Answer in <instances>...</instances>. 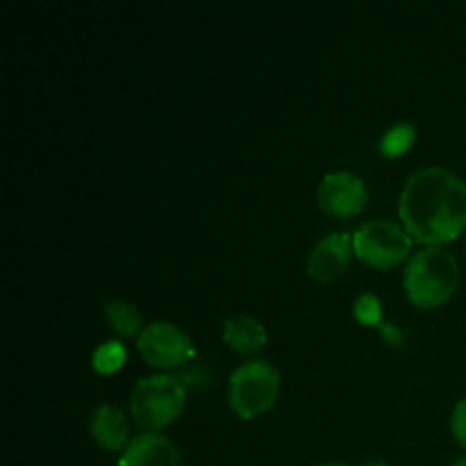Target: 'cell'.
I'll list each match as a JSON object with an SVG mask.
<instances>
[{"mask_svg":"<svg viewBox=\"0 0 466 466\" xmlns=\"http://www.w3.org/2000/svg\"><path fill=\"white\" fill-rule=\"evenodd\" d=\"M403 228L428 246L455 239L466 228V182L444 167H423L405 182L399 198Z\"/></svg>","mask_w":466,"mask_h":466,"instance_id":"cell-1","label":"cell"},{"mask_svg":"<svg viewBox=\"0 0 466 466\" xmlns=\"http://www.w3.org/2000/svg\"><path fill=\"white\" fill-rule=\"evenodd\" d=\"M460 264L444 246H426L410 258L403 285L419 308H437L458 289Z\"/></svg>","mask_w":466,"mask_h":466,"instance_id":"cell-2","label":"cell"},{"mask_svg":"<svg viewBox=\"0 0 466 466\" xmlns=\"http://www.w3.org/2000/svg\"><path fill=\"white\" fill-rule=\"evenodd\" d=\"M185 385L173 373L141 378L130 396L132 419L146 431H159L185 410Z\"/></svg>","mask_w":466,"mask_h":466,"instance_id":"cell-3","label":"cell"},{"mask_svg":"<svg viewBox=\"0 0 466 466\" xmlns=\"http://www.w3.org/2000/svg\"><path fill=\"white\" fill-rule=\"evenodd\" d=\"M280 371L267 360H248L230 376V405L241 419H255L267 412L278 399Z\"/></svg>","mask_w":466,"mask_h":466,"instance_id":"cell-4","label":"cell"},{"mask_svg":"<svg viewBox=\"0 0 466 466\" xmlns=\"http://www.w3.org/2000/svg\"><path fill=\"white\" fill-rule=\"evenodd\" d=\"M412 248V235L400 223L373 218L353 235V253L376 268H391L403 262Z\"/></svg>","mask_w":466,"mask_h":466,"instance_id":"cell-5","label":"cell"},{"mask_svg":"<svg viewBox=\"0 0 466 466\" xmlns=\"http://www.w3.org/2000/svg\"><path fill=\"white\" fill-rule=\"evenodd\" d=\"M137 349H139L141 358L150 364V367L171 369L177 364H185L196 355L194 344L182 332L176 323L171 321H153L139 332L137 339Z\"/></svg>","mask_w":466,"mask_h":466,"instance_id":"cell-6","label":"cell"},{"mask_svg":"<svg viewBox=\"0 0 466 466\" xmlns=\"http://www.w3.org/2000/svg\"><path fill=\"white\" fill-rule=\"evenodd\" d=\"M367 203V187L350 171H332L319 185V205L337 218L355 217Z\"/></svg>","mask_w":466,"mask_h":466,"instance_id":"cell-7","label":"cell"},{"mask_svg":"<svg viewBox=\"0 0 466 466\" xmlns=\"http://www.w3.org/2000/svg\"><path fill=\"white\" fill-rule=\"evenodd\" d=\"M353 239L346 232L323 237L308 255V273L319 282H330L349 267Z\"/></svg>","mask_w":466,"mask_h":466,"instance_id":"cell-8","label":"cell"},{"mask_svg":"<svg viewBox=\"0 0 466 466\" xmlns=\"http://www.w3.org/2000/svg\"><path fill=\"white\" fill-rule=\"evenodd\" d=\"M180 451L173 446L171 440L157 432H144L130 440L118 466H180Z\"/></svg>","mask_w":466,"mask_h":466,"instance_id":"cell-9","label":"cell"},{"mask_svg":"<svg viewBox=\"0 0 466 466\" xmlns=\"http://www.w3.org/2000/svg\"><path fill=\"white\" fill-rule=\"evenodd\" d=\"M89 431L91 435H94V440L107 451H118L123 449V446L130 444V441H127L130 428H127L126 414L118 408H114V405L103 403L96 408V412L91 414Z\"/></svg>","mask_w":466,"mask_h":466,"instance_id":"cell-10","label":"cell"},{"mask_svg":"<svg viewBox=\"0 0 466 466\" xmlns=\"http://www.w3.org/2000/svg\"><path fill=\"white\" fill-rule=\"evenodd\" d=\"M223 339L235 353H258L267 344V328L248 314H232L223 321Z\"/></svg>","mask_w":466,"mask_h":466,"instance_id":"cell-11","label":"cell"},{"mask_svg":"<svg viewBox=\"0 0 466 466\" xmlns=\"http://www.w3.org/2000/svg\"><path fill=\"white\" fill-rule=\"evenodd\" d=\"M105 317H107L114 332H118V335L123 337L135 335L141 328V312L135 303H130V300H109V303L105 305ZM141 330H144V328H141Z\"/></svg>","mask_w":466,"mask_h":466,"instance_id":"cell-12","label":"cell"},{"mask_svg":"<svg viewBox=\"0 0 466 466\" xmlns=\"http://www.w3.org/2000/svg\"><path fill=\"white\" fill-rule=\"evenodd\" d=\"M126 346L121 341H105L91 355V364L98 373H114L126 362Z\"/></svg>","mask_w":466,"mask_h":466,"instance_id":"cell-13","label":"cell"},{"mask_svg":"<svg viewBox=\"0 0 466 466\" xmlns=\"http://www.w3.org/2000/svg\"><path fill=\"white\" fill-rule=\"evenodd\" d=\"M414 137H417V130H414L412 123H396V126H391L382 135L380 150L385 155H390V157H396V155L405 153L412 146Z\"/></svg>","mask_w":466,"mask_h":466,"instance_id":"cell-14","label":"cell"},{"mask_svg":"<svg viewBox=\"0 0 466 466\" xmlns=\"http://www.w3.org/2000/svg\"><path fill=\"white\" fill-rule=\"evenodd\" d=\"M355 317L364 326H380L382 323V305L376 294H360L355 299Z\"/></svg>","mask_w":466,"mask_h":466,"instance_id":"cell-15","label":"cell"},{"mask_svg":"<svg viewBox=\"0 0 466 466\" xmlns=\"http://www.w3.org/2000/svg\"><path fill=\"white\" fill-rule=\"evenodd\" d=\"M451 431H453L455 440L466 449V399L460 400L453 408V414H451Z\"/></svg>","mask_w":466,"mask_h":466,"instance_id":"cell-16","label":"cell"},{"mask_svg":"<svg viewBox=\"0 0 466 466\" xmlns=\"http://www.w3.org/2000/svg\"><path fill=\"white\" fill-rule=\"evenodd\" d=\"M378 330H380V337L390 346H400L405 341V330L400 326H396V323L382 321L380 326H378Z\"/></svg>","mask_w":466,"mask_h":466,"instance_id":"cell-17","label":"cell"},{"mask_svg":"<svg viewBox=\"0 0 466 466\" xmlns=\"http://www.w3.org/2000/svg\"><path fill=\"white\" fill-rule=\"evenodd\" d=\"M360 466H390V462H385V460H371V462H364Z\"/></svg>","mask_w":466,"mask_h":466,"instance_id":"cell-18","label":"cell"},{"mask_svg":"<svg viewBox=\"0 0 466 466\" xmlns=\"http://www.w3.org/2000/svg\"><path fill=\"white\" fill-rule=\"evenodd\" d=\"M451 466H466V455H462V458H458V460H455V462L451 464Z\"/></svg>","mask_w":466,"mask_h":466,"instance_id":"cell-19","label":"cell"},{"mask_svg":"<svg viewBox=\"0 0 466 466\" xmlns=\"http://www.w3.org/2000/svg\"><path fill=\"white\" fill-rule=\"evenodd\" d=\"M317 466H349V464H341V462H323V464H317Z\"/></svg>","mask_w":466,"mask_h":466,"instance_id":"cell-20","label":"cell"}]
</instances>
